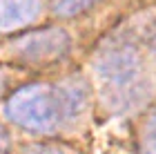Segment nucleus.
Here are the masks:
<instances>
[{
  "mask_svg": "<svg viewBox=\"0 0 156 154\" xmlns=\"http://www.w3.org/2000/svg\"><path fill=\"white\" fill-rule=\"evenodd\" d=\"M89 103V87L80 76L56 85L29 83L16 89L5 103L7 121L31 134H54L76 121Z\"/></svg>",
  "mask_w": 156,
  "mask_h": 154,
  "instance_id": "obj_1",
  "label": "nucleus"
},
{
  "mask_svg": "<svg viewBox=\"0 0 156 154\" xmlns=\"http://www.w3.org/2000/svg\"><path fill=\"white\" fill-rule=\"evenodd\" d=\"M94 67L105 85V98L114 112L134 109L145 98L143 58L138 45L129 36L114 34L101 43L94 56Z\"/></svg>",
  "mask_w": 156,
  "mask_h": 154,
  "instance_id": "obj_2",
  "label": "nucleus"
},
{
  "mask_svg": "<svg viewBox=\"0 0 156 154\" xmlns=\"http://www.w3.org/2000/svg\"><path fill=\"white\" fill-rule=\"evenodd\" d=\"M72 49V36L60 27H45V29L29 31L25 36L9 43V56L25 65H51L65 58Z\"/></svg>",
  "mask_w": 156,
  "mask_h": 154,
  "instance_id": "obj_3",
  "label": "nucleus"
},
{
  "mask_svg": "<svg viewBox=\"0 0 156 154\" xmlns=\"http://www.w3.org/2000/svg\"><path fill=\"white\" fill-rule=\"evenodd\" d=\"M38 0H0V34L23 29L38 16Z\"/></svg>",
  "mask_w": 156,
  "mask_h": 154,
  "instance_id": "obj_4",
  "label": "nucleus"
},
{
  "mask_svg": "<svg viewBox=\"0 0 156 154\" xmlns=\"http://www.w3.org/2000/svg\"><path fill=\"white\" fill-rule=\"evenodd\" d=\"M101 2L103 0H58L54 7V13L58 18H78L98 7Z\"/></svg>",
  "mask_w": 156,
  "mask_h": 154,
  "instance_id": "obj_5",
  "label": "nucleus"
},
{
  "mask_svg": "<svg viewBox=\"0 0 156 154\" xmlns=\"http://www.w3.org/2000/svg\"><path fill=\"white\" fill-rule=\"evenodd\" d=\"M140 152L143 154H156V109L147 116V121L140 132Z\"/></svg>",
  "mask_w": 156,
  "mask_h": 154,
  "instance_id": "obj_6",
  "label": "nucleus"
},
{
  "mask_svg": "<svg viewBox=\"0 0 156 154\" xmlns=\"http://www.w3.org/2000/svg\"><path fill=\"white\" fill-rule=\"evenodd\" d=\"M25 154H72L67 148H60V145H36V148H29Z\"/></svg>",
  "mask_w": 156,
  "mask_h": 154,
  "instance_id": "obj_7",
  "label": "nucleus"
},
{
  "mask_svg": "<svg viewBox=\"0 0 156 154\" xmlns=\"http://www.w3.org/2000/svg\"><path fill=\"white\" fill-rule=\"evenodd\" d=\"M145 43H147V47H150V52L156 56V20L152 23V27L145 34Z\"/></svg>",
  "mask_w": 156,
  "mask_h": 154,
  "instance_id": "obj_8",
  "label": "nucleus"
},
{
  "mask_svg": "<svg viewBox=\"0 0 156 154\" xmlns=\"http://www.w3.org/2000/svg\"><path fill=\"white\" fill-rule=\"evenodd\" d=\"M7 150H9V134H7L5 125L0 123V154H7Z\"/></svg>",
  "mask_w": 156,
  "mask_h": 154,
  "instance_id": "obj_9",
  "label": "nucleus"
},
{
  "mask_svg": "<svg viewBox=\"0 0 156 154\" xmlns=\"http://www.w3.org/2000/svg\"><path fill=\"white\" fill-rule=\"evenodd\" d=\"M7 87H9V74H7V69L0 67V96L7 92Z\"/></svg>",
  "mask_w": 156,
  "mask_h": 154,
  "instance_id": "obj_10",
  "label": "nucleus"
}]
</instances>
